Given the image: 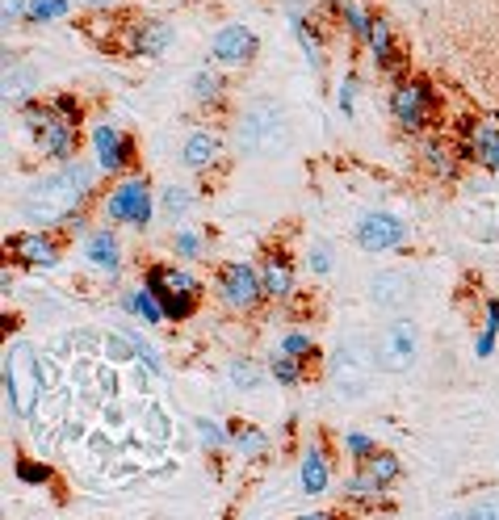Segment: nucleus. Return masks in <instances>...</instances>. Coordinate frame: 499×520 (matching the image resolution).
Returning a JSON list of instances; mask_svg holds the SVG:
<instances>
[{
    "label": "nucleus",
    "mask_w": 499,
    "mask_h": 520,
    "mask_svg": "<svg viewBox=\"0 0 499 520\" xmlns=\"http://www.w3.org/2000/svg\"><path fill=\"white\" fill-rule=\"evenodd\" d=\"M93 189V169L85 164H68L63 172L47 177L42 185H34L22 202V218L34 223V227H50V223H68L72 210L80 206Z\"/></svg>",
    "instance_id": "f257e3e1"
},
{
    "label": "nucleus",
    "mask_w": 499,
    "mask_h": 520,
    "mask_svg": "<svg viewBox=\"0 0 499 520\" xmlns=\"http://www.w3.org/2000/svg\"><path fill=\"white\" fill-rule=\"evenodd\" d=\"M374 369H377V352L361 336L344 340L340 349L331 352V382H336V390L344 399H361L369 390V382H374Z\"/></svg>",
    "instance_id": "f03ea898"
},
{
    "label": "nucleus",
    "mask_w": 499,
    "mask_h": 520,
    "mask_svg": "<svg viewBox=\"0 0 499 520\" xmlns=\"http://www.w3.org/2000/svg\"><path fill=\"white\" fill-rule=\"evenodd\" d=\"M38 387H42V365L34 361V344H13L5 352V403L17 415H30Z\"/></svg>",
    "instance_id": "7ed1b4c3"
},
{
    "label": "nucleus",
    "mask_w": 499,
    "mask_h": 520,
    "mask_svg": "<svg viewBox=\"0 0 499 520\" xmlns=\"http://www.w3.org/2000/svg\"><path fill=\"white\" fill-rule=\"evenodd\" d=\"M286 143V118L273 101H256L248 105L244 122H240V147L248 156H273Z\"/></svg>",
    "instance_id": "20e7f679"
},
{
    "label": "nucleus",
    "mask_w": 499,
    "mask_h": 520,
    "mask_svg": "<svg viewBox=\"0 0 499 520\" xmlns=\"http://www.w3.org/2000/svg\"><path fill=\"white\" fill-rule=\"evenodd\" d=\"M147 290L159 298L168 319H189L197 311V281L185 269H168V265L147 269Z\"/></svg>",
    "instance_id": "39448f33"
},
{
    "label": "nucleus",
    "mask_w": 499,
    "mask_h": 520,
    "mask_svg": "<svg viewBox=\"0 0 499 520\" xmlns=\"http://www.w3.org/2000/svg\"><path fill=\"white\" fill-rule=\"evenodd\" d=\"M105 218H110V223L147 227V218H151V189H147L143 177H131V181H122L113 189L110 202H105Z\"/></svg>",
    "instance_id": "423d86ee"
},
{
    "label": "nucleus",
    "mask_w": 499,
    "mask_h": 520,
    "mask_svg": "<svg viewBox=\"0 0 499 520\" xmlns=\"http://www.w3.org/2000/svg\"><path fill=\"white\" fill-rule=\"evenodd\" d=\"M415 324L412 319H395V324L382 332L377 340V365L386 369V374H403V369H412L415 361Z\"/></svg>",
    "instance_id": "0eeeda50"
},
{
    "label": "nucleus",
    "mask_w": 499,
    "mask_h": 520,
    "mask_svg": "<svg viewBox=\"0 0 499 520\" xmlns=\"http://www.w3.org/2000/svg\"><path fill=\"white\" fill-rule=\"evenodd\" d=\"M390 114H395V122L407 126V131H424L428 114H432V93H428L420 80H407V85H399L390 93Z\"/></svg>",
    "instance_id": "6e6552de"
},
{
    "label": "nucleus",
    "mask_w": 499,
    "mask_h": 520,
    "mask_svg": "<svg viewBox=\"0 0 499 520\" xmlns=\"http://www.w3.org/2000/svg\"><path fill=\"white\" fill-rule=\"evenodd\" d=\"M219 290H222V298H227V306H240V311H248V306H256L260 298H265V281L252 273V265L235 260V265L222 269Z\"/></svg>",
    "instance_id": "1a4fd4ad"
},
{
    "label": "nucleus",
    "mask_w": 499,
    "mask_h": 520,
    "mask_svg": "<svg viewBox=\"0 0 499 520\" xmlns=\"http://www.w3.org/2000/svg\"><path fill=\"white\" fill-rule=\"evenodd\" d=\"M407 227H403L395 214H366L357 223V243L366 252H386V248H399Z\"/></svg>",
    "instance_id": "9d476101"
},
{
    "label": "nucleus",
    "mask_w": 499,
    "mask_h": 520,
    "mask_svg": "<svg viewBox=\"0 0 499 520\" xmlns=\"http://www.w3.org/2000/svg\"><path fill=\"white\" fill-rule=\"evenodd\" d=\"M210 47H214V59L219 63H227V68H244V63L256 55V38H252L248 25H222Z\"/></svg>",
    "instance_id": "9b49d317"
},
{
    "label": "nucleus",
    "mask_w": 499,
    "mask_h": 520,
    "mask_svg": "<svg viewBox=\"0 0 499 520\" xmlns=\"http://www.w3.org/2000/svg\"><path fill=\"white\" fill-rule=\"evenodd\" d=\"M415 281L407 269H382L374 281H369V294H374V303L382 306V311H399L407 298H412Z\"/></svg>",
    "instance_id": "f8f14e48"
},
{
    "label": "nucleus",
    "mask_w": 499,
    "mask_h": 520,
    "mask_svg": "<svg viewBox=\"0 0 499 520\" xmlns=\"http://www.w3.org/2000/svg\"><path fill=\"white\" fill-rule=\"evenodd\" d=\"M93 147H97V164L105 172H118L131 160V143H126V134L118 126H97L93 131Z\"/></svg>",
    "instance_id": "ddd939ff"
},
{
    "label": "nucleus",
    "mask_w": 499,
    "mask_h": 520,
    "mask_svg": "<svg viewBox=\"0 0 499 520\" xmlns=\"http://www.w3.org/2000/svg\"><path fill=\"white\" fill-rule=\"evenodd\" d=\"M76 122L72 118H59V114H50L47 122H42V131H38V143H42V151H47L50 160H68L76 147Z\"/></svg>",
    "instance_id": "4468645a"
},
{
    "label": "nucleus",
    "mask_w": 499,
    "mask_h": 520,
    "mask_svg": "<svg viewBox=\"0 0 499 520\" xmlns=\"http://www.w3.org/2000/svg\"><path fill=\"white\" fill-rule=\"evenodd\" d=\"M13 252L22 256L25 265H38V269H50L59 256H55V243L47 240V235H34V231H25V235H17V240L9 243Z\"/></svg>",
    "instance_id": "2eb2a0df"
},
{
    "label": "nucleus",
    "mask_w": 499,
    "mask_h": 520,
    "mask_svg": "<svg viewBox=\"0 0 499 520\" xmlns=\"http://www.w3.org/2000/svg\"><path fill=\"white\" fill-rule=\"evenodd\" d=\"M172 42V25H164V22H139L134 25V38H131V50L134 55H159V50Z\"/></svg>",
    "instance_id": "dca6fc26"
},
{
    "label": "nucleus",
    "mask_w": 499,
    "mask_h": 520,
    "mask_svg": "<svg viewBox=\"0 0 499 520\" xmlns=\"http://www.w3.org/2000/svg\"><path fill=\"white\" fill-rule=\"evenodd\" d=\"M34 88H38V76L30 72V68L5 63V101H9V105H25V101L34 97Z\"/></svg>",
    "instance_id": "f3484780"
},
{
    "label": "nucleus",
    "mask_w": 499,
    "mask_h": 520,
    "mask_svg": "<svg viewBox=\"0 0 499 520\" xmlns=\"http://www.w3.org/2000/svg\"><path fill=\"white\" fill-rule=\"evenodd\" d=\"M260 281H265V294H273V298H286V294H294V269H290V260L268 256Z\"/></svg>",
    "instance_id": "a211bd4d"
},
{
    "label": "nucleus",
    "mask_w": 499,
    "mask_h": 520,
    "mask_svg": "<svg viewBox=\"0 0 499 520\" xmlns=\"http://www.w3.org/2000/svg\"><path fill=\"white\" fill-rule=\"evenodd\" d=\"M85 256L97 269H110V273H113V269H118V240H113L110 231H97V235H88Z\"/></svg>",
    "instance_id": "6ab92c4d"
},
{
    "label": "nucleus",
    "mask_w": 499,
    "mask_h": 520,
    "mask_svg": "<svg viewBox=\"0 0 499 520\" xmlns=\"http://www.w3.org/2000/svg\"><path fill=\"white\" fill-rule=\"evenodd\" d=\"M214 156H219V139H214V134L210 131L189 134V143H185V164H189V169H206Z\"/></svg>",
    "instance_id": "aec40b11"
},
{
    "label": "nucleus",
    "mask_w": 499,
    "mask_h": 520,
    "mask_svg": "<svg viewBox=\"0 0 499 520\" xmlns=\"http://www.w3.org/2000/svg\"><path fill=\"white\" fill-rule=\"evenodd\" d=\"M470 156H478L487 169H495V160H499V126L478 122V126H475V143H470Z\"/></svg>",
    "instance_id": "412c9836"
},
{
    "label": "nucleus",
    "mask_w": 499,
    "mask_h": 520,
    "mask_svg": "<svg viewBox=\"0 0 499 520\" xmlns=\"http://www.w3.org/2000/svg\"><path fill=\"white\" fill-rule=\"evenodd\" d=\"M369 47H374V59L382 63V68H399V55H395V42H390V25L382 22V17H374V25H369Z\"/></svg>",
    "instance_id": "4be33fe9"
},
{
    "label": "nucleus",
    "mask_w": 499,
    "mask_h": 520,
    "mask_svg": "<svg viewBox=\"0 0 499 520\" xmlns=\"http://www.w3.org/2000/svg\"><path fill=\"white\" fill-rule=\"evenodd\" d=\"M323 487H328V461H323L319 449H311L303 458V491L306 496H319Z\"/></svg>",
    "instance_id": "5701e85b"
},
{
    "label": "nucleus",
    "mask_w": 499,
    "mask_h": 520,
    "mask_svg": "<svg viewBox=\"0 0 499 520\" xmlns=\"http://www.w3.org/2000/svg\"><path fill=\"white\" fill-rule=\"evenodd\" d=\"M399 470H403L399 458H390V453H374V458H366V479L377 487V491H382L386 483H395Z\"/></svg>",
    "instance_id": "b1692460"
},
{
    "label": "nucleus",
    "mask_w": 499,
    "mask_h": 520,
    "mask_svg": "<svg viewBox=\"0 0 499 520\" xmlns=\"http://www.w3.org/2000/svg\"><path fill=\"white\" fill-rule=\"evenodd\" d=\"M126 311L143 315L147 324H159V319H164V306H159V298H156L151 290H134V294H126Z\"/></svg>",
    "instance_id": "393cba45"
},
{
    "label": "nucleus",
    "mask_w": 499,
    "mask_h": 520,
    "mask_svg": "<svg viewBox=\"0 0 499 520\" xmlns=\"http://www.w3.org/2000/svg\"><path fill=\"white\" fill-rule=\"evenodd\" d=\"M159 206H164L168 218H181V214H189V206H194V194L181 189V185H168V189L159 194Z\"/></svg>",
    "instance_id": "a878e982"
},
{
    "label": "nucleus",
    "mask_w": 499,
    "mask_h": 520,
    "mask_svg": "<svg viewBox=\"0 0 499 520\" xmlns=\"http://www.w3.org/2000/svg\"><path fill=\"white\" fill-rule=\"evenodd\" d=\"M445 520H499V496H483V499H475L470 508L453 512V516H445Z\"/></svg>",
    "instance_id": "bb28decb"
},
{
    "label": "nucleus",
    "mask_w": 499,
    "mask_h": 520,
    "mask_svg": "<svg viewBox=\"0 0 499 520\" xmlns=\"http://www.w3.org/2000/svg\"><path fill=\"white\" fill-rule=\"evenodd\" d=\"M231 441L244 449V453H252V458H256V453H265V445H268L265 433H260V428H252V424H240V428L231 433Z\"/></svg>",
    "instance_id": "cd10ccee"
},
{
    "label": "nucleus",
    "mask_w": 499,
    "mask_h": 520,
    "mask_svg": "<svg viewBox=\"0 0 499 520\" xmlns=\"http://www.w3.org/2000/svg\"><path fill=\"white\" fill-rule=\"evenodd\" d=\"M219 93H222V80L214 72H206V68H202V72L194 76V97L197 101H219Z\"/></svg>",
    "instance_id": "c85d7f7f"
},
{
    "label": "nucleus",
    "mask_w": 499,
    "mask_h": 520,
    "mask_svg": "<svg viewBox=\"0 0 499 520\" xmlns=\"http://www.w3.org/2000/svg\"><path fill=\"white\" fill-rule=\"evenodd\" d=\"M30 17H34V22H55V17H68V0H34V5H30Z\"/></svg>",
    "instance_id": "c756f323"
},
{
    "label": "nucleus",
    "mask_w": 499,
    "mask_h": 520,
    "mask_svg": "<svg viewBox=\"0 0 499 520\" xmlns=\"http://www.w3.org/2000/svg\"><path fill=\"white\" fill-rule=\"evenodd\" d=\"M495 332H499V303H487V327L478 336V357H487L495 349Z\"/></svg>",
    "instance_id": "7c9ffc66"
},
{
    "label": "nucleus",
    "mask_w": 499,
    "mask_h": 520,
    "mask_svg": "<svg viewBox=\"0 0 499 520\" xmlns=\"http://www.w3.org/2000/svg\"><path fill=\"white\" fill-rule=\"evenodd\" d=\"M273 378H277V382H286V387H290V382H298V378H303V365H298V357L281 352L277 361H273Z\"/></svg>",
    "instance_id": "2f4dec72"
},
{
    "label": "nucleus",
    "mask_w": 499,
    "mask_h": 520,
    "mask_svg": "<svg viewBox=\"0 0 499 520\" xmlns=\"http://www.w3.org/2000/svg\"><path fill=\"white\" fill-rule=\"evenodd\" d=\"M340 9H344V22H349V30H353L357 38H369V25H374V22H369L366 13L357 9V5H344V0H340Z\"/></svg>",
    "instance_id": "473e14b6"
},
{
    "label": "nucleus",
    "mask_w": 499,
    "mask_h": 520,
    "mask_svg": "<svg viewBox=\"0 0 499 520\" xmlns=\"http://www.w3.org/2000/svg\"><path fill=\"white\" fill-rule=\"evenodd\" d=\"M294 34H298V42H303V50H306V59H311V68H319V42L311 38V30H306L303 17H294Z\"/></svg>",
    "instance_id": "72a5a7b5"
},
{
    "label": "nucleus",
    "mask_w": 499,
    "mask_h": 520,
    "mask_svg": "<svg viewBox=\"0 0 499 520\" xmlns=\"http://www.w3.org/2000/svg\"><path fill=\"white\" fill-rule=\"evenodd\" d=\"M231 382H235V387H256L260 374H256L252 361H231Z\"/></svg>",
    "instance_id": "f704fd0d"
},
{
    "label": "nucleus",
    "mask_w": 499,
    "mask_h": 520,
    "mask_svg": "<svg viewBox=\"0 0 499 520\" xmlns=\"http://www.w3.org/2000/svg\"><path fill=\"white\" fill-rule=\"evenodd\" d=\"M311 349H315V340L306 336V332H294V336H286V344H281V352H290V357H306Z\"/></svg>",
    "instance_id": "c9c22d12"
},
{
    "label": "nucleus",
    "mask_w": 499,
    "mask_h": 520,
    "mask_svg": "<svg viewBox=\"0 0 499 520\" xmlns=\"http://www.w3.org/2000/svg\"><path fill=\"white\" fill-rule=\"evenodd\" d=\"M344 445H349V453H353V458H374V453H377L374 441H369V436H361V433H349V436H344Z\"/></svg>",
    "instance_id": "e433bc0d"
},
{
    "label": "nucleus",
    "mask_w": 499,
    "mask_h": 520,
    "mask_svg": "<svg viewBox=\"0 0 499 520\" xmlns=\"http://www.w3.org/2000/svg\"><path fill=\"white\" fill-rule=\"evenodd\" d=\"M194 428H197V436H202L206 445H227V433H222L219 424H210V420H197Z\"/></svg>",
    "instance_id": "4c0bfd02"
},
{
    "label": "nucleus",
    "mask_w": 499,
    "mask_h": 520,
    "mask_svg": "<svg viewBox=\"0 0 499 520\" xmlns=\"http://www.w3.org/2000/svg\"><path fill=\"white\" fill-rule=\"evenodd\" d=\"M17 474H22V483H47V479H50L47 466H34V461H22Z\"/></svg>",
    "instance_id": "58836bf2"
},
{
    "label": "nucleus",
    "mask_w": 499,
    "mask_h": 520,
    "mask_svg": "<svg viewBox=\"0 0 499 520\" xmlns=\"http://www.w3.org/2000/svg\"><path fill=\"white\" fill-rule=\"evenodd\" d=\"M428 160H432V169H437V172H453L449 156H445V151H440V147H428Z\"/></svg>",
    "instance_id": "ea45409f"
},
{
    "label": "nucleus",
    "mask_w": 499,
    "mask_h": 520,
    "mask_svg": "<svg viewBox=\"0 0 499 520\" xmlns=\"http://www.w3.org/2000/svg\"><path fill=\"white\" fill-rule=\"evenodd\" d=\"M177 252H181V256H197V252H202V243H197L194 235H177Z\"/></svg>",
    "instance_id": "a19ab883"
},
{
    "label": "nucleus",
    "mask_w": 499,
    "mask_h": 520,
    "mask_svg": "<svg viewBox=\"0 0 499 520\" xmlns=\"http://www.w3.org/2000/svg\"><path fill=\"white\" fill-rule=\"evenodd\" d=\"M340 109L344 114H353V80H344L340 85Z\"/></svg>",
    "instance_id": "79ce46f5"
},
{
    "label": "nucleus",
    "mask_w": 499,
    "mask_h": 520,
    "mask_svg": "<svg viewBox=\"0 0 499 520\" xmlns=\"http://www.w3.org/2000/svg\"><path fill=\"white\" fill-rule=\"evenodd\" d=\"M55 109H59L63 118H76V101L72 97H59V101H55Z\"/></svg>",
    "instance_id": "37998d69"
},
{
    "label": "nucleus",
    "mask_w": 499,
    "mask_h": 520,
    "mask_svg": "<svg viewBox=\"0 0 499 520\" xmlns=\"http://www.w3.org/2000/svg\"><path fill=\"white\" fill-rule=\"evenodd\" d=\"M17 13H22V0H5V25H9Z\"/></svg>",
    "instance_id": "c03bdc74"
},
{
    "label": "nucleus",
    "mask_w": 499,
    "mask_h": 520,
    "mask_svg": "<svg viewBox=\"0 0 499 520\" xmlns=\"http://www.w3.org/2000/svg\"><path fill=\"white\" fill-rule=\"evenodd\" d=\"M315 273H328V248H315Z\"/></svg>",
    "instance_id": "a18cd8bd"
},
{
    "label": "nucleus",
    "mask_w": 499,
    "mask_h": 520,
    "mask_svg": "<svg viewBox=\"0 0 499 520\" xmlns=\"http://www.w3.org/2000/svg\"><path fill=\"white\" fill-rule=\"evenodd\" d=\"M298 520H336V516H328V512H311V516H298Z\"/></svg>",
    "instance_id": "49530a36"
},
{
    "label": "nucleus",
    "mask_w": 499,
    "mask_h": 520,
    "mask_svg": "<svg viewBox=\"0 0 499 520\" xmlns=\"http://www.w3.org/2000/svg\"><path fill=\"white\" fill-rule=\"evenodd\" d=\"M85 5H110V0H85Z\"/></svg>",
    "instance_id": "de8ad7c7"
},
{
    "label": "nucleus",
    "mask_w": 499,
    "mask_h": 520,
    "mask_svg": "<svg viewBox=\"0 0 499 520\" xmlns=\"http://www.w3.org/2000/svg\"><path fill=\"white\" fill-rule=\"evenodd\" d=\"M495 172H499V160H495Z\"/></svg>",
    "instance_id": "09e8293b"
}]
</instances>
